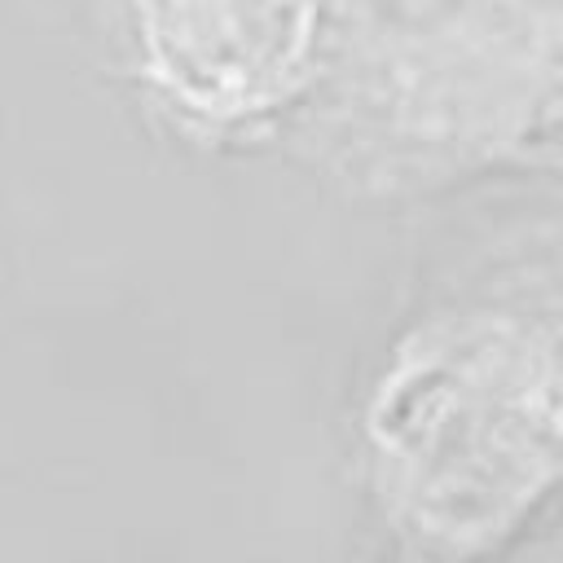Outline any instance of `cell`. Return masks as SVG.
<instances>
[{"instance_id":"1","label":"cell","mask_w":563,"mask_h":563,"mask_svg":"<svg viewBox=\"0 0 563 563\" xmlns=\"http://www.w3.org/2000/svg\"><path fill=\"white\" fill-rule=\"evenodd\" d=\"M158 84L198 114L273 106L312 44L317 0H136Z\"/></svg>"}]
</instances>
